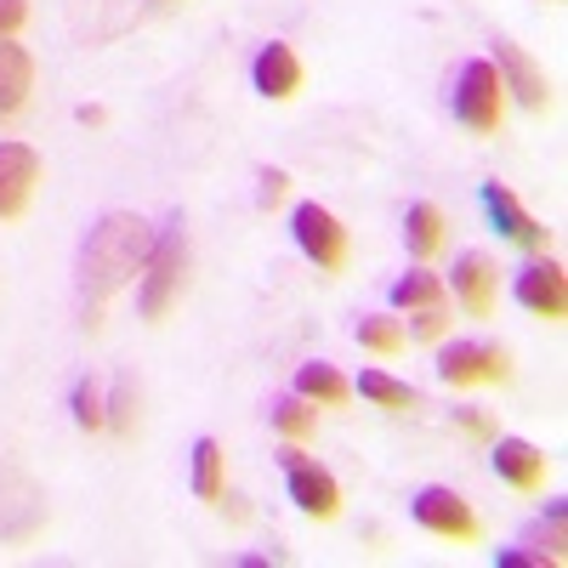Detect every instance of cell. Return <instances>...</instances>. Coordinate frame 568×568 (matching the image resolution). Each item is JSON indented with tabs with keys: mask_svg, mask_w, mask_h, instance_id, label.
<instances>
[{
	"mask_svg": "<svg viewBox=\"0 0 568 568\" xmlns=\"http://www.w3.org/2000/svg\"><path fill=\"white\" fill-rule=\"evenodd\" d=\"M149 251H154V233H149V222H142L136 211H109V216H98V227H91V233H85V245H80L85 324H98V307L120 291L125 278L142 273Z\"/></svg>",
	"mask_w": 568,
	"mask_h": 568,
	"instance_id": "obj_1",
	"label": "cell"
},
{
	"mask_svg": "<svg viewBox=\"0 0 568 568\" xmlns=\"http://www.w3.org/2000/svg\"><path fill=\"white\" fill-rule=\"evenodd\" d=\"M182 273H187V233H182V222H171L165 240L142 262V318L149 324H160L171 313V302L182 291Z\"/></svg>",
	"mask_w": 568,
	"mask_h": 568,
	"instance_id": "obj_2",
	"label": "cell"
},
{
	"mask_svg": "<svg viewBox=\"0 0 568 568\" xmlns=\"http://www.w3.org/2000/svg\"><path fill=\"white\" fill-rule=\"evenodd\" d=\"M284 484H291V500L307 511V517H336L342 511V484L329 478L318 460H307L302 449H284Z\"/></svg>",
	"mask_w": 568,
	"mask_h": 568,
	"instance_id": "obj_3",
	"label": "cell"
},
{
	"mask_svg": "<svg viewBox=\"0 0 568 568\" xmlns=\"http://www.w3.org/2000/svg\"><path fill=\"white\" fill-rule=\"evenodd\" d=\"M438 375L449 387H495L511 375V358H506V347H489V342H455L438 358Z\"/></svg>",
	"mask_w": 568,
	"mask_h": 568,
	"instance_id": "obj_4",
	"label": "cell"
},
{
	"mask_svg": "<svg viewBox=\"0 0 568 568\" xmlns=\"http://www.w3.org/2000/svg\"><path fill=\"white\" fill-rule=\"evenodd\" d=\"M455 120L471 131H495L500 125V74L495 63H466L460 69V91H455Z\"/></svg>",
	"mask_w": 568,
	"mask_h": 568,
	"instance_id": "obj_5",
	"label": "cell"
},
{
	"mask_svg": "<svg viewBox=\"0 0 568 568\" xmlns=\"http://www.w3.org/2000/svg\"><path fill=\"white\" fill-rule=\"evenodd\" d=\"M296 245H302L324 273H342V267H347V227L329 216L318 200L296 205Z\"/></svg>",
	"mask_w": 568,
	"mask_h": 568,
	"instance_id": "obj_6",
	"label": "cell"
},
{
	"mask_svg": "<svg viewBox=\"0 0 568 568\" xmlns=\"http://www.w3.org/2000/svg\"><path fill=\"white\" fill-rule=\"evenodd\" d=\"M415 524L433 529V535H444V540H478V535H484L478 511H471L455 489H420V495H415Z\"/></svg>",
	"mask_w": 568,
	"mask_h": 568,
	"instance_id": "obj_7",
	"label": "cell"
},
{
	"mask_svg": "<svg viewBox=\"0 0 568 568\" xmlns=\"http://www.w3.org/2000/svg\"><path fill=\"white\" fill-rule=\"evenodd\" d=\"M40 182V154L23 142H0V222H18L34 200Z\"/></svg>",
	"mask_w": 568,
	"mask_h": 568,
	"instance_id": "obj_8",
	"label": "cell"
},
{
	"mask_svg": "<svg viewBox=\"0 0 568 568\" xmlns=\"http://www.w3.org/2000/svg\"><path fill=\"white\" fill-rule=\"evenodd\" d=\"M45 524V500L23 471H0V540H29Z\"/></svg>",
	"mask_w": 568,
	"mask_h": 568,
	"instance_id": "obj_9",
	"label": "cell"
},
{
	"mask_svg": "<svg viewBox=\"0 0 568 568\" xmlns=\"http://www.w3.org/2000/svg\"><path fill=\"white\" fill-rule=\"evenodd\" d=\"M484 205H489L495 227L506 233L511 245H524V251H546L551 227H546V222H535L524 205H517V194H511V187H500V182H484Z\"/></svg>",
	"mask_w": 568,
	"mask_h": 568,
	"instance_id": "obj_10",
	"label": "cell"
},
{
	"mask_svg": "<svg viewBox=\"0 0 568 568\" xmlns=\"http://www.w3.org/2000/svg\"><path fill=\"white\" fill-rule=\"evenodd\" d=\"M517 302H524L535 318L557 324L562 307H568V278H562V267H557V262H529L524 273H517Z\"/></svg>",
	"mask_w": 568,
	"mask_h": 568,
	"instance_id": "obj_11",
	"label": "cell"
},
{
	"mask_svg": "<svg viewBox=\"0 0 568 568\" xmlns=\"http://www.w3.org/2000/svg\"><path fill=\"white\" fill-rule=\"evenodd\" d=\"M495 74H500V91H517V103L524 109H546V98H551V85H546V74H540V63L524 52V45H511V40H500L495 45Z\"/></svg>",
	"mask_w": 568,
	"mask_h": 568,
	"instance_id": "obj_12",
	"label": "cell"
},
{
	"mask_svg": "<svg viewBox=\"0 0 568 568\" xmlns=\"http://www.w3.org/2000/svg\"><path fill=\"white\" fill-rule=\"evenodd\" d=\"M256 91L262 98H273V103H291L296 91H302V63H296V52L291 45H262L256 52Z\"/></svg>",
	"mask_w": 568,
	"mask_h": 568,
	"instance_id": "obj_13",
	"label": "cell"
},
{
	"mask_svg": "<svg viewBox=\"0 0 568 568\" xmlns=\"http://www.w3.org/2000/svg\"><path fill=\"white\" fill-rule=\"evenodd\" d=\"M495 284H500V273H495V262L489 256H460L455 262V296H460V307L471 313V318H489V307H495Z\"/></svg>",
	"mask_w": 568,
	"mask_h": 568,
	"instance_id": "obj_14",
	"label": "cell"
},
{
	"mask_svg": "<svg viewBox=\"0 0 568 568\" xmlns=\"http://www.w3.org/2000/svg\"><path fill=\"white\" fill-rule=\"evenodd\" d=\"M495 471H500V484L535 495V489L546 484V455H540L535 444H524V438H500V444H495Z\"/></svg>",
	"mask_w": 568,
	"mask_h": 568,
	"instance_id": "obj_15",
	"label": "cell"
},
{
	"mask_svg": "<svg viewBox=\"0 0 568 568\" xmlns=\"http://www.w3.org/2000/svg\"><path fill=\"white\" fill-rule=\"evenodd\" d=\"M29 91H34L29 52H23V45H12V40H0V120H12L29 103Z\"/></svg>",
	"mask_w": 568,
	"mask_h": 568,
	"instance_id": "obj_16",
	"label": "cell"
},
{
	"mask_svg": "<svg viewBox=\"0 0 568 568\" xmlns=\"http://www.w3.org/2000/svg\"><path fill=\"white\" fill-rule=\"evenodd\" d=\"M296 393H302L307 404H324V409L347 404V382H342L336 364H302V369H296Z\"/></svg>",
	"mask_w": 568,
	"mask_h": 568,
	"instance_id": "obj_17",
	"label": "cell"
},
{
	"mask_svg": "<svg viewBox=\"0 0 568 568\" xmlns=\"http://www.w3.org/2000/svg\"><path fill=\"white\" fill-rule=\"evenodd\" d=\"M404 240H409V251L415 256H438L444 251V211L438 205H409V216H404Z\"/></svg>",
	"mask_w": 568,
	"mask_h": 568,
	"instance_id": "obj_18",
	"label": "cell"
},
{
	"mask_svg": "<svg viewBox=\"0 0 568 568\" xmlns=\"http://www.w3.org/2000/svg\"><path fill=\"white\" fill-rule=\"evenodd\" d=\"M222 466H227L222 444H216V438H200V444H194V495H200V500H222V495H227Z\"/></svg>",
	"mask_w": 568,
	"mask_h": 568,
	"instance_id": "obj_19",
	"label": "cell"
},
{
	"mask_svg": "<svg viewBox=\"0 0 568 568\" xmlns=\"http://www.w3.org/2000/svg\"><path fill=\"white\" fill-rule=\"evenodd\" d=\"M358 393H364L369 404H382V409H415V404H420V398H415V387L393 382V375H382V369H364Z\"/></svg>",
	"mask_w": 568,
	"mask_h": 568,
	"instance_id": "obj_20",
	"label": "cell"
},
{
	"mask_svg": "<svg viewBox=\"0 0 568 568\" xmlns=\"http://www.w3.org/2000/svg\"><path fill=\"white\" fill-rule=\"evenodd\" d=\"M393 307H444V278L433 273H404L393 284Z\"/></svg>",
	"mask_w": 568,
	"mask_h": 568,
	"instance_id": "obj_21",
	"label": "cell"
},
{
	"mask_svg": "<svg viewBox=\"0 0 568 568\" xmlns=\"http://www.w3.org/2000/svg\"><path fill=\"white\" fill-rule=\"evenodd\" d=\"M74 426H80V433H103V426H109L103 387L91 382V375H80V382H74Z\"/></svg>",
	"mask_w": 568,
	"mask_h": 568,
	"instance_id": "obj_22",
	"label": "cell"
},
{
	"mask_svg": "<svg viewBox=\"0 0 568 568\" xmlns=\"http://www.w3.org/2000/svg\"><path fill=\"white\" fill-rule=\"evenodd\" d=\"M353 336H358V347H369V353H404V324L398 318H358V329H353Z\"/></svg>",
	"mask_w": 568,
	"mask_h": 568,
	"instance_id": "obj_23",
	"label": "cell"
},
{
	"mask_svg": "<svg viewBox=\"0 0 568 568\" xmlns=\"http://www.w3.org/2000/svg\"><path fill=\"white\" fill-rule=\"evenodd\" d=\"M529 546H535V562H562V506H551V524L529 529Z\"/></svg>",
	"mask_w": 568,
	"mask_h": 568,
	"instance_id": "obj_24",
	"label": "cell"
},
{
	"mask_svg": "<svg viewBox=\"0 0 568 568\" xmlns=\"http://www.w3.org/2000/svg\"><path fill=\"white\" fill-rule=\"evenodd\" d=\"M273 426H278L284 438H296V444H302V438L313 433V409H307L302 398H284V404L273 409Z\"/></svg>",
	"mask_w": 568,
	"mask_h": 568,
	"instance_id": "obj_25",
	"label": "cell"
},
{
	"mask_svg": "<svg viewBox=\"0 0 568 568\" xmlns=\"http://www.w3.org/2000/svg\"><path fill=\"white\" fill-rule=\"evenodd\" d=\"M109 426H114L120 438H131V433H136V387H131V382H120V387H114V398H109Z\"/></svg>",
	"mask_w": 568,
	"mask_h": 568,
	"instance_id": "obj_26",
	"label": "cell"
},
{
	"mask_svg": "<svg viewBox=\"0 0 568 568\" xmlns=\"http://www.w3.org/2000/svg\"><path fill=\"white\" fill-rule=\"evenodd\" d=\"M444 329H449V313H444V307H420L415 324H409V336H415V342H438Z\"/></svg>",
	"mask_w": 568,
	"mask_h": 568,
	"instance_id": "obj_27",
	"label": "cell"
},
{
	"mask_svg": "<svg viewBox=\"0 0 568 568\" xmlns=\"http://www.w3.org/2000/svg\"><path fill=\"white\" fill-rule=\"evenodd\" d=\"M455 420H460V433H466V438H478V444L495 438V420H489L484 409H455Z\"/></svg>",
	"mask_w": 568,
	"mask_h": 568,
	"instance_id": "obj_28",
	"label": "cell"
},
{
	"mask_svg": "<svg viewBox=\"0 0 568 568\" xmlns=\"http://www.w3.org/2000/svg\"><path fill=\"white\" fill-rule=\"evenodd\" d=\"M284 194H291V176H284V171H273V165H267V171H262V194H256V200H262V205L273 211V205H278Z\"/></svg>",
	"mask_w": 568,
	"mask_h": 568,
	"instance_id": "obj_29",
	"label": "cell"
},
{
	"mask_svg": "<svg viewBox=\"0 0 568 568\" xmlns=\"http://www.w3.org/2000/svg\"><path fill=\"white\" fill-rule=\"evenodd\" d=\"M23 18H29V7H23V0H0V40H7V34H18V29H23Z\"/></svg>",
	"mask_w": 568,
	"mask_h": 568,
	"instance_id": "obj_30",
	"label": "cell"
}]
</instances>
